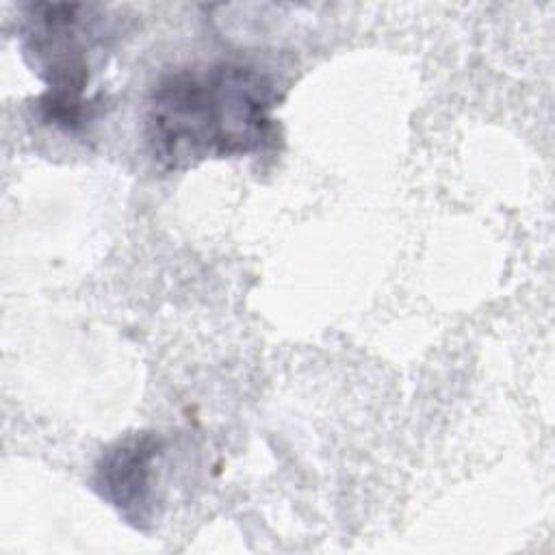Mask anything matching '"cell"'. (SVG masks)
I'll use <instances>...</instances> for the list:
<instances>
[{
  "label": "cell",
  "mask_w": 555,
  "mask_h": 555,
  "mask_svg": "<svg viewBox=\"0 0 555 555\" xmlns=\"http://www.w3.org/2000/svg\"><path fill=\"white\" fill-rule=\"evenodd\" d=\"M278 89L262 69L217 61L163 74L145 102V145L165 171L264 152L278 139Z\"/></svg>",
  "instance_id": "cell-1"
},
{
  "label": "cell",
  "mask_w": 555,
  "mask_h": 555,
  "mask_svg": "<svg viewBox=\"0 0 555 555\" xmlns=\"http://www.w3.org/2000/svg\"><path fill=\"white\" fill-rule=\"evenodd\" d=\"M113 37L106 9L80 2L26 4L20 24L22 52L48 85L35 113L65 132L85 130L98 115L102 95L87 98L93 63Z\"/></svg>",
  "instance_id": "cell-2"
},
{
  "label": "cell",
  "mask_w": 555,
  "mask_h": 555,
  "mask_svg": "<svg viewBox=\"0 0 555 555\" xmlns=\"http://www.w3.org/2000/svg\"><path fill=\"white\" fill-rule=\"evenodd\" d=\"M165 438L156 431H132L108 444L95 466L91 486L134 529L147 531L158 518V466Z\"/></svg>",
  "instance_id": "cell-3"
}]
</instances>
